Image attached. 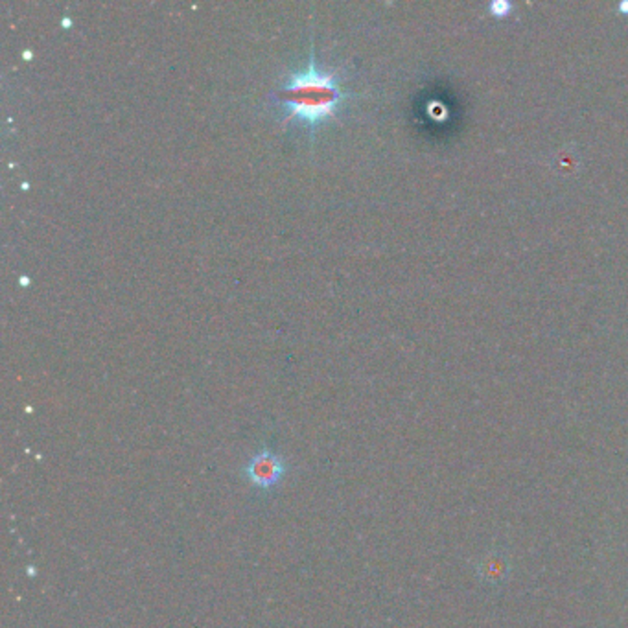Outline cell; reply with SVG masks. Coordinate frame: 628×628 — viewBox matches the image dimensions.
<instances>
[{
  "mask_svg": "<svg viewBox=\"0 0 628 628\" xmlns=\"http://www.w3.org/2000/svg\"><path fill=\"white\" fill-rule=\"evenodd\" d=\"M354 93L347 91L338 71L321 67L314 52L308 62L289 72L284 83L269 95L282 109L286 121H293L306 130H315L338 114V109Z\"/></svg>",
  "mask_w": 628,
  "mask_h": 628,
  "instance_id": "obj_1",
  "label": "cell"
},
{
  "mask_svg": "<svg viewBox=\"0 0 628 628\" xmlns=\"http://www.w3.org/2000/svg\"><path fill=\"white\" fill-rule=\"evenodd\" d=\"M284 470L286 466L281 457L269 452H260L247 465V477L262 489H272L282 480Z\"/></svg>",
  "mask_w": 628,
  "mask_h": 628,
  "instance_id": "obj_2",
  "label": "cell"
}]
</instances>
